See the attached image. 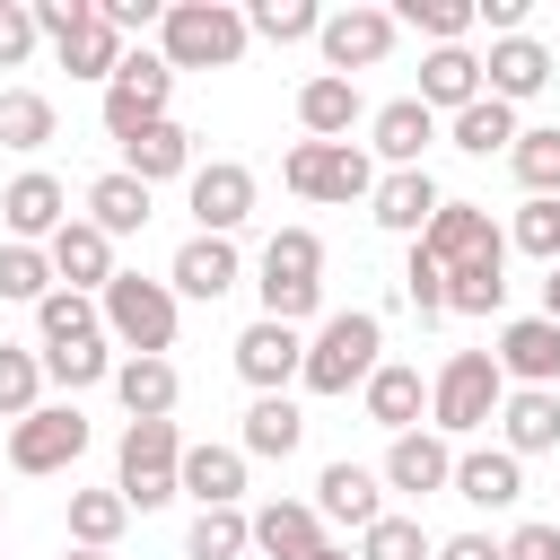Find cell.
<instances>
[{
	"label": "cell",
	"mask_w": 560,
	"mask_h": 560,
	"mask_svg": "<svg viewBox=\"0 0 560 560\" xmlns=\"http://www.w3.org/2000/svg\"><path fill=\"white\" fill-rule=\"evenodd\" d=\"M376 368H385V315L350 306V315H324V324H315L298 385H306V394H350V385H368Z\"/></svg>",
	"instance_id": "obj_1"
},
{
	"label": "cell",
	"mask_w": 560,
	"mask_h": 560,
	"mask_svg": "<svg viewBox=\"0 0 560 560\" xmlns=\"http://www.w3.org/2000/svg\"><path fill=\"white\" fill-rule=\"evenodd\" d=\"M158 61L166 70H228V61H245V9H228V0H166Z\"/></svg>",
	"instance_id": "obj_2"
},
{
	"label": "cell",
	"mask_w": 560,
	"mask_h": 560,
	"mask_svg": "<svg viewBox=\"0 0 560 560\" xmlns=\"http://www.w3.org/2000/svg\"><path fill=\"white\" fill-rule=\"evenodd\" d=\"M254 271H262L254 289H262V315H271V324L298 332V324L324 306V236H315V228H280Z\"/></svg>",
	"instance_id": "obj_3"
},
{
	"label": "cell",
	"mask_w": 560,
	"mask_h": 560,
	"mask_svg": "<svg viewBox=\"0 0 560 560\" xmlns=\"http://www.w3.org/2000/svg\"><path fill=\"white\" fill-rule=\"evenodd\" d=\"M96 315H105V341H122L131 359H166V350H175V289H166V280L114 271L105 298H96Z\"/></svg>",
	"instance_id": "obj_4"
},
{
	"label": "cell",
	"mask_w": 560,
	"mask_h": 560,
	"mask_svg": "<svg viewBox=\"0 0 560 560\" xmlns=\"http://www.w3.org/2000/svg\"><path fill=\"white\" fill-rule=\"evenodd\" d=\"M499 402H508V376H499L490 350H455V359L429 376V420H438V438H472V429H490Z\"/></svg>",
	"instance_id": "obj_5"
},
{
	"label": "cell",
	"mask_w": 560,
	"mask_h": 560,
	"mask_svg": "<svg viewBox=\"0 0 560 560\" xmlns=\"http://www.w3.org/2000/svg\"><path fill=\"white\" fill-rule=\"evenodd\" d=\"M35 9V35L61 52L70 79H114L122 70V35L96 18V0H26Z\"/></svg>",
	"instance_id": "obj_6"
},
{
	"label": "cell",
	"mask_w": 560,
	"mask_h": 560,
	"mask_svg": "<svg viewBox=\"0 0 560 560\" xmlns=\"http://www.w3.org/2000/svg\"><path fill=\"white\" fill-rule=\"evenodd\" d=\"M280 184H289L298 201H368V192H376V158H368L359 140H298V149L280 158Z\"/></svg>",
	"instance_id": "obj_7"
},
{
	"label": "cell",
	"mask_w": 560,
	"mask_h": 560,
	"mask_svg": "<svg viewBox=\"0 0 560 560\" xmlns=\"http://www.w3.org/2000/svg\"><path fill=\"white\" fill-rule=\"evenodd\" d=\"M175 464H184L175 420H131L122 446H114V490H122V508H166V499H184V490H175Z\"/></svg>",
	"instance_id": "obj_8"
},
{
	"label": "cell",
	"mask_w": 560,
	"mask_h": 560,
	"mask_svg": "<svg viewBox=\"0 0 560 560\" xmlns=\"http://www.w3.org/2000/svg\"><path fill=\"white\" fill-rule=\"evenodd\" d=\"M394 9H368V0H350V9H324V26H315V52H324V70L332 79H359V70H376L385 52H394Z\"/></svg>",
	"instance_id": "obj_9"
},
{
	"label": "cell",
	"mask_w": 560,
	"mask_h": 560,
	"mask_svg": "<svg viewBox=\"0 0 560 560\" xmlns=\"http://www.w3.org/2000/svg\"><path fill=\"white\" fill-rule=\"evenodd\" d=\"M166 96H175V70L140 44V52H122V70L105 79V131L114 140H140L149 122H166Z\"/></svg>",
	"instance_id": "obj_10"
},
{
	"label": "cell",
	"mask_w": 560,
	"mask_h": 560,
	"mask_svg": "<svg viewBox=\"0 0 560 560\" xmlns=\"http://www.w3.org/2000/svg\"><path fill=\"white\" fill-rule=\"evenodd\" d=\"M79 455H88L79 402H35L26 420H9V464H18V472H70Z\"/></svg>",
	"instance_id": "obj_11"
},
{
	"label": "cell",
	"mask_w": 560,
	"mask_h": 560,
	"mask_svg": "<svg viewBox=\"0 0 560 560\" xmlns=\"http://www.w3.org/2000/svg\"><path fill=\"white\" fill-rule=\"evenodd\" d=\"M184 201H192V236H236L254 219V166L210 158V166L184 175Z\"/></svg>",
	"instance_id": "obj_12"
},
{
	"label": "cell",
	"mask_w": 560,
	"mask_h": 560,
	"mask_svg": "<svg viewBox=\"0 0 560 560\" xmlns=\"http://www.w3.org/2000/svg\"><path fill=\"white\" fill-rule=\"evenodd\" d=\"M298 368H306V332H289V324H271V315H254V324L236 332V376H245L254 394H289Z\"/></svg>",
	"instance_id": "obj_13"
},
{
	"label": "cell",
	"mask_w": 560,
	"mask_h": 560,
	"mask_svg": "<svg viewBox=\"0 0 560 560\" xmlns=\"http://www.w3.org/2000/svg\"><path fill=\"white\" fill-rule=\"evenodd\" d=\"M44 262H52V289H96L105 298V280H114V236L105 228H88V219H61L52 236H44Z\"/></svg>",
	"instance_id": "obj_14"
},
{
	"label": "cell",
	"mask_w": 560,
	"mask_h": 560,
	"mask_svg": "<svg viewBox=\"0 0 560 560\" xmlns=\"http://www.w3.org/2000/svg\"><path fill=\"white\" fill-rule=\"evenodd\" d=\"M499 376L508 385H542V394H560V324H542V315H516V324H499Z\"/></svg>",
	"instance_id": "obj_15"
},
{
	"label": "cell",
	"mask_w": 560,
	"mask_h": 560,
	"mask_svg": "<svg viewBox=\"0 0 560 560\" xmlns=\"http://www.w3.org/2000/svg\"><path fill=\"white\" fill-rule=\"evenodd\" d=\"M508 236L490 228V210L481 201H438V219L420 228V254L438 262V271H455V262H472V254H499Z\"/></svg>",
	"instance_id": "obj_16"
},
{
	"label": "cell",
	"mask_w": 560,
	"mask_h": 560,
	"mask_svg": "<svg viewBox=\"0 0 560 560\" xmlns=\"http://www.w3.org/2000/svg\"><path fill=\"white\" fill-rule=\"evenodd\" d=\"M315 516H324V525L368 534V525L385 516V481H376L368 464H350V455H341V464H324V472H315Z\"/></svg>",
	"instance_id": "obj_17"
},
{
	"label": "cell",
	"mask_w": 560,
	"mask_h": 560,
	"mask_svg": "<svg viewBox=\"0 0 560 560\" xmlns=\"http://www.w3.org/2000/svg\"><path fill=\"white\" fill-rule=\"evenodd\" d=\"M438 184H429V166H385L376 175V192H368V210H376V228H394V236H411L420 245V228L438 219Z\"/></svg>",
	"instance_id": "obj_18"
},
{
	"label": "cell",
	"mask_w": 560,
	"mask_h": 560,
	"mask_svg": "<svg viewBox=\"0 0 560 560\" xmlns=\"http://www.w3.org/2000/svg\"><path fill=\"white\" fill-rule=\"evenodd\" d=\"M0 219H9V245H44V236L70 219V192H61V175L26 166V175L0 192Z\"/></svg>",
	"instance_id": "obj_19"
},
{
	"label": "cell",
	"mask_w": 560,
	"mask_h": 560,
	"mask_svg": "<svg viewBox=\"0 0 560 560\" xmlns=\"http://www.w3.org/2000/svg\"><path fill=\"white\" fill-rule=\"evenodd\" d=\"M385 490H411V499H429V490H446L455 481V446L438 438V429H402L394 446H385V472H376Z\"/></svg>",
	"instance_id": "obj_20"
},
{
	"label": "cell",
	"mask_w": 560,
	"mask_h": 560,
	"mask_svg": "<svg viewBox=\"0 0 560 560\" xmlns=\"http://www.w3.org/2000/svg\"><path fill=\"white\" fill-rule=\"evenodd\" d=\"M245 542H254L262 560H306V551L324 542V516H315V499H262V508L245 516Z\"/></svg>",
	"instance_id": "obj_21"
},
{
	"label": "cell",
	"mask_w": 560,
	"mask_h": 560,
	"mask_svg": "<svg viewBox=\"0 0 560 560\" xmlns=\"http://www.w3.org/2000/svg\"><path fill=\"white\" fill-rule=\"evenodd\" d=\"M542 88H551V52H542L534 35H499V44H490V61H481V96L525 105V96H542Z\"/></svg>",
	"instance_id": "obj_22"
},
{
	"label": "cell",
	"mask_w": 560,
	"mask_h": 560,
	"mask_svg": "<svg viewBox=\"0 0 560 560\" xmlns=\"http://www.w3.org/2000/svg\"><path fill=\"white\" fill-rule=\"evenodd\" d=\"M368 122V96H359V79H332V70H315L306 88H298V131L306 140H350Z\"/></svg>",
	"instance_id": "obj_23"
},
{
	"label": "cell",
	"mask_w": 560,
	"mask_h": 560,
	"mask_svg": "<svg viewBox=\"0 0 560 560\" xmlns=\"http://www.w3.org/2000/svg\"><path fill=\"white\" fill-rule=\"evenodd\" d=\"M236 280H245V262H236L228 236H184L175 262H166V289H175V298H228Z\"/></svg>",
	"instance_id": "obj_24"
},
{
	"label": "cell",
	"mask_w": 560,
	"mask_h": 560,
	"mask_svg": "<svg viewBox=\"0 0 560 560\" xmlns=\"http://www.w3.org/2000/svg\"><path fill=\"white\" fill-rule=\"evenodd\" d=\"M446 490H455L464 508H516V499H525V464H516L508 446H464Z\"/></svg>",
	"instance_id": "obj_25"
},
{
	"label": "cell",
	"mask_w": 560,
	"mask_h": 560,
	"mask_svg": "<svg viewBox=\"0 0 560 560\" xmlns=\"http://www.w3.org/2000/svg\"><path fill=\"white\" fill-rule=\"evenodd\" d=\"M499 446L525 464V455H551L560 446V394H542V385H508V402H499Z\"/></svg>",
	"instance_id": "obj_26"
},
{
	"label": "cell",
	"mask_w": 560,
	"mask_h": 560,
	"mask_svg": "<svg viewBox=\"0 0 560 560\" xmlns=\"http://www.w3.org/2000/svg\"><path fill=\"white\" fill-rule=\"evenodd\" d=\"M429 140H438V114H429L420 96H394V105H376V114H368V149H376L385 166H420V158H429Z\"/></svg>",
	"instance_id": "obj_27"
},
{
	"label": "cell",
	"mask_w": 560,
	"mask_h": 560,
	"mask_svg": "<svg viewBox=\"0 0 560 560\" xmlns=\"http://www.w3.org/2000/svg\"><path fill=\"white\" fill-rule=\"evenodd\" d=\"M359 402H368V420H376L385 438H402V429H420V411H429V385H420V368L385 359V368L359 385Z\"/></svg>",
	"instance_id": "obj_28"
},
{
	"label": "cell",
	"mask_w": 560,
	"mask_h": 560,
	"mask_svg": "<svg viewBox=\"0 0 560 560\" xmlns=\"http://www.w3.org/2000/svg\"><path fill=\"white\" fill-rule=\"evenodd\" d=\"M175 490L184 499H201V508H236L245 499V455L236 446H184V464H175Z\"/></svg>",
	"instance_id": "obj_29"
},
{
	"label": "cell",
	"mask_w": 560,
	"mask_h": 560,
	"mask_svg": "<svg viewBox=\"0 0 560 560\" xmlns=\"http://www.w3.org/2000/svg\"><path fill=\"white\" fill-rule=\"evenodd\" d=\"M122 175H140L149 192L158 184H175V175H192V131L166 114V122H149L140 140H122Z\"/></svg>",
	"instance_id": "obj_30"
},
{
	"label": "cell",
	"mask_w": 560,
	"mask_h": 560,
	"mask_svg": "<svg viewBox=\"0 0 560 560\" xmlns=\"http://www.w3.org/2000/svg\"><path fill=\"white\" fill-rule=\"evenodd\" d=\"M298 438H306V411L289 402V394H254V411H245V438H236V455L254 464H289L298 455Z\"/></svg>",
	"instance_id": "obj_31"
},
{
	"label": "cell",
	"mask_w": 560,
	"mask_h": 560,
	"mask_svg": "<svg viewBox=\"0 0 560 560\" xmlns=\"http://www.w3.org/2000/svg\"><path fill=\"white\" fill-rule=\"evenodd\" d=\"M472 96H481V52L438 44V52L420 61V105H429V114H464Z\"/></svg>",
	"instance_id": "obj_32"
},
{
	"label": "cell",
	"mask_w": 560,
	"mask_h": 560,
	"mask_svg": "<svg viewBox=\"0 0 560 560\" xmlns=\"http://www.w3.org/2000/svg\"><path fill=\"white\" fill-rule=\"evenodd\" d=\"M88 228H105V236H140V228H149V184L122 175V166H105V175L88 184Z\"/></svg>",
	"instance_id": "obj_33"
},
{
	"label": "cell",
	"mask_w": 560,
	"mask_h": 560,
	"mask_svg": "<svg viewBox=\"0 0 560 560\" xmlns=\"http://www.w3.org/2000/svg\"><path fill=\"white\" fill-rule=\"evenodd\" d=\"M114 394H122L131 420H166L184 376H175V359H114Z\"/></svg>",
	"instance_id": "obj_34"
},
{
	"label": "cell",
	"mask_w": 560,
	"mask_h": 560,
	"mask_svg": "<svg viewBox=\"0 0 560 560\" xmlns=\"http://www.w3.org/2000/svg\"><path fill=\"white\" fill-rule=\"evenodd\" d=\"M508 306V245L446 271V315H499Z\"/></svg>",
	"instance_id": "obj_35"
},
{
	"label": "cell",
	"mask_w": 560,
	"mask_h": 560,
	"mask_svg": "<svg viewBox=\"0 0 560 560\" xmlns=\"http://www.w3.org/2000/svg\"><path fill=\"white\" fill-rule=\"evenodd\" d=\"M516 105H499V96H472L464 114H446V140L464 149V158H490V149H516Z\"/></svg>",
	"instance_id": "obj_36"
},
{
	"label": "cell",
	"mask_w": 560,
	"mask_h": 560,
	"mask_svg": "<svg viewBox=\"0 0 560 560\" xmlns=\"http://www.w3.org/2000/svg\"><path fill=\"white\" fill-rule=\"evenodd\" d=\"M131 525L122 490H70V551H114Z\"/></svg>",
	"instance_id": "obj_37"
},
{
	"label": "cell",
	"mask_w": 560,
	"mask_h": 560,
	"mask_svg": "<svg viewBox=\"0 0 560 560\" xmlns=\"http://www.w3.org/2000/svg\"><path fill=\"white\" fill-rule=\"evenodd\" d=\"M52 131H61V114H52L44 88H0V149H26L35 158Z\"/></svg>",
	"instance_id": "obj_38"
},
{
	"label": "cell",
	"mask_w": 560,
	"mask_h": 560,
	"mask_svg": "<svg viewBox=\"0 0 560 560\" xmlns=\"http://www.w3.org/2000/svg\"><path fill=\"white\" fill-rule=\"evenodd\" d=\"M508 166H516L525 201H560V122H534V131H516Z\"/></svg>",
	"instance_id": "obj_39"
},
{
	"label": "cell",
	"mask_w": 560,
	"mask_h": 560,
	"mask_svg": "<svg viewBox=\"0 0 560 560\" xmlns=\"http://www.w3.org/2000/svg\"><path fill=\"white\" fill-rule=\"evenodd\" d=\"M35 332H44V350H70V341H96V332H105V315H96V298L52 289V298L35 306Z\"/></svg>",
	"instance_id": "obj_40"
},
{
	"label": "cell",
	"mask_w": 560,
	"mask_h": 560,
	"mask_svg": "<svg viewBox=\"0 0 560 560\" xmlns=\"http://www.w3.org/2000/svg\"><path fill=\"white\" fill-rule=\"evenodd\" d=\"M35 402H44V350L0 341V420H26Z\"/></svg>",
	"instance_id": "obj_41"
},
{
	"label": "cell",
	"mask_w": 560,
	"mask_h": 560,
	"mask_svg": "<svg viewBox=\"0 0 560 560\" xmlns=\"http://www.w3.org/2000/svg\"><path fill=\"white\" fill-rule=\"evenodd\" d=\"M315 26H324L315 0H254L245 9V35H262V44H306Z\"/></svg>",
	"instance_id": "obj_42"
},
{
	"label": "cell",
	"mask_w": 560,
	"mask_h": 560,
	"mask_svg": "<svg viewBox=\"0 0 560 560\" xmlns=\"http://www.w3.org/2000/svg\"><path fill=\"white\" fill-rule=\"evenodd\" d=\"M394 26H420L429 52H438V44H464L472 35V0H394Z\"/></svg>",
	"instance_id": "obj_43"
},
{
	"label": "cell",
	"mask_w": 560,
	"mask_h": 560,
	"mask_svg": "<svg viewBox=\"0 0 560 560\" xmlns=\"http://www.w3.org/2000/svg\"><path fill=\"white\" fill-rule=\"evenodd\" d=\"M184 551H192V560H245V551H254V542H245V508H201L192 534H184Z\"/></svg>",
	"instance_id": "obj_44"
},
{
	"label": "cell",
	"mask_w": 560,
	"mask_h": 560,
	"mask_svg": "<svg viewBox=\"0 0 560 560\" xmlns=\"http://www.w3.org/2000/svg\"><path fill=\"white\" fill-rule=\"evenodd\" d=\"M429 551H438V542H429V525H420V516H394V508L359 534V560H429Z\"/></svg>",
	"instance_id": "obj_45"
},
{
	"label": "cell",
	"mask_w": 560,
	"mask_h": 560,
	"mask_svg": "<svg viewBox=\"0 0 560 560\" xmlns=\"http://www.w3.org/2000/svg\"><path fill=\"white\" fill-rule=\"evenodd\" d=\"M44 376H52V385H70V394L105 385V376H114V350H105V332H96V341H70V350H44Z\"/></svg>",
	"instance_id": "obj_46"
},
{
	"label": "cell",
	"mask_w": 560,
	"mask_h": 560,
	"mask_svg": "<svg viewBox=\"0 0 560 560\" xmlns=\"http://www.w3.org/2000/svg\"><path fill=\"white\" fill-rule=\"evenodd\" d=\"M0 298H18V306H44V298H52L44 245H0Z\"/></svg>",
	"instance_id": "obj_47"
},
{
	"label": "cell",
	"mask_w": 560,
	"mask_h": 560,
	"mask_svg": "<svg viewBox=\"0 0 560 560\" xmlns=\"http://www.w3.org/2000/svg\"><path fill=\"white\" fill-rule=\"evenodd\" d=\"M508 245H516V254H534V262L551 271V262H560V201H525V210H516V228H508Z\"/></svg>",
	"instance_id": "obj_48"
},
{
	"label": "cell",
	"mask_w": 560,
	"mask_h": 560,
	"mask_svg": "<svg viewBox=\"0 0 560 560\" xmlns=\"http://www.w3.org/2000/svg\"><path fill=\"white\" fill-rule=\"evenodd\" d=\"M402 298L420 306V324H429V315H446V271H438L420 245H411V262H402Z\"/></svg>",
	"instance_id": "obj_49"
},
{
	"label": "cell",
	"mask_w": 560,
	"mask_h": 560,
	"mask_svg": "<svg viewBox=\"0 0 560 560\" xmlns=\"http://www.w3.org/2000/svg\"><path fill=\"white\" fill-rule=\"evenodd\" d=\"M35 44H44V35H35V9H26V0H0V70H18Z\"/></svg>",
	"instance_id": "obj_50"
},
{
	"label": "cell",
	"mask_w": 560,
	"mask_h": 560,
	"mask_svg": "<svg viewBox=\"0 0 560 560\" xmlns=\"http://www.w3.org/2000/svg\"><path fill=\"white\" fill-rule=\"evenodd\" d=\"M499 560H560V525H542V516H525L508 542H499Z\"/></svg>",
	"instance_id": "obj_51"
},
{
	"label": "cell",
	"mask_w": 560,
	"mask_h": 560,
	"mask_svg": "<svg viewBox=\"0 0 560 560\" xmlns=\"http://www.w3.org/2000/svg\"><path fill=\"white\" fill-rule=\"evenodd\" d=\"M96 18H105L114 35H140V26H158L166 9H158V0H96Z\"/></svg>",
	"instance_id": "obj_52"
},
{
	"label": "cell",
	"mask_w": 560,
	"mask_h": 560,
	"mask_svg": "<svg viewBox=\"0 0 560 560\" xmlns=\"http://www.w3.org/2000/svg\"><path fill=\"white\" fill-rule=\"evenodd\" d=\"M472 26H490V35H525V0H472Z\"/></svg>",
	"instance_id": "obj_53"
},
{
	"label": "cell",
	"mask_w": 560,
	"mask_h": 560,
	"mask_svg": "<svg viewBox=\"0 0 560 560\" xmlns=\"http://www.w3.org/2000/svg\"><path fill=\"white\" fill-rule=\"evenodd\" d=\"M429 560H499V542H490V534H446Z\"/></svg>",
	"instance_id": "obj_54"
},
{
	"label": "cell",
	"mask_w": 560,
	"mask_h": 560,
	"mask_svg": "<svg viewBox=\"0 0 560 560\" xmlns=\"http://www.w3.org/2000/svg\"><path fill=\"white\" fill-rule=\"evenodd\" d=\"M542 324H560V262H551V280H542Z\"/></svg>",
	"instance_id": "obj_55"
},
{
	"label": "cell",
	"mask_w": 560,
	"mask_h": 560,
	"mask_svg": "<svg viewBox=\"0 0 560 560\" xmlns=\"http://www.w3.org/2000/svg\"><path fill=\"white\" fill-rule=\"evenodd\" d=\"M306 560H350V551H341V542H315V551H306Z\"/></svg>",
	"instance_id": "obj_56"
},
{
	"label": "cell",
	"mask_w": 560,
	"mask_h": 560,
	"mask_svg": "<svg viewBox=\"0 0 560 560\" xmlns=\"http://www.w3.org/2000/svg\"><path fill=\"white\" fill-rule=\"evenodd\" d=\"M70 560H114V551H70Z\"/></svg>",
	"instance_id": "obj_57"
}]
</instances>
